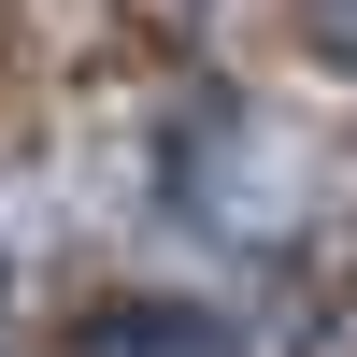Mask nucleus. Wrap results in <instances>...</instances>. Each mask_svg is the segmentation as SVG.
Listing matches in <instances>:
<instances>
[{
  "label": "nucleus",
  "instance_id": "3",
  "mask_svg": "<svg viewBox=\"0 0 357 357\" xmlns=\"http://www.w3.org/2000/svg\"><path fill=\"white\" fill-rule=\"evenodd\" d=\"M301 43L329 57V72H357V0H301Z\"/></svg>",
  "mask_w": 357,
  "mask_h": 357
},
{
  "label": "nucleus",
  "instance_id": "2",
  "mask_svg": "<svg viewBox=\"0 0 357 357\" xmlns=\"http://www.w3.org/2000/svg\"><path fill=\"white\" fill-rule=\"evenodd\" d=\"M72 357H243V329L200 314V301H100Z\"/></svg>",
  "mask_w": 357,
  "mask_h": 357
},
{
  "label": "nucleus",
  "instance_id": "1",
  "mask_svg": "<svg viewBox=\"0 0 357 357\" xmlns=\"http://www.w3.org/2000/svg\"><path fill=\"white\" fill-rule=\"evenodd\" d=\"M329 200H343V158L301 114H272V100H200L186 129H172V215L215 229V243H243V257L314 243Z\"/></svg>",
  "mask_w": 357,
  "mask_h": 357
}]
</instances>
